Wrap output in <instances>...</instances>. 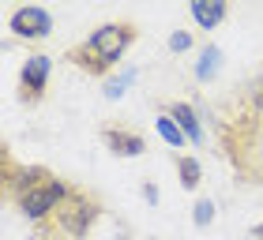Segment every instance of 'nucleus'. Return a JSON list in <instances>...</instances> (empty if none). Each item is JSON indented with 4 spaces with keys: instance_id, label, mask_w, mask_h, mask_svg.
<instances>
[{
    "instance_id": "7",
    "label": "nucleus",
    "mask_w": 263,
    "mask_h": 240,
    "mask_svg": "<svg viewBox=\"0 0 263 240\" xmlns=\"http://www.w3.org/2000/svg\"><path fill=\"white\" fill-rule=\"evenodd\" d=\"M170 116L177 120V128L188 135V143L203 147V128H199V116H196L192 105H188V102H173V105H170Z\"/></svg>"
},
{
    "instance_id": "2",
    "label": "nucleus",
    "mask_w": 263,
    "mask_h": 240,
    "mask_svg": "<svg viewBox=\"0 0 263 240\" xmlns=\"http://www.w3.org/2000/svg\"><path fill=\"white\" fill-rule=\"evenodd\" d=\"M98 214H102L98 195H90V191H71V195L61 203V210H57V225H61L64 236L83 240V236H90Z\"/></svg>"
},
{
    "instance_id": "4",
    "label": "nucleus",
    "mask_w": 263,
    "mask_h": 240,
    "mask_svg": "<svg viewBox=\"0 0 263 240\" xmlns=\"http://www.w3.org/2000/svg\"><path fill=\"white\" fill-rule=\"evenodd\" d=\"M8 27H11V34H19V38L38 42V38H45V34L53 30V15H49L45 8H34V4H27V8L11 11Z\"/></svg>"
},
{
    "instance_id": "3",
    "label": "nucleus",
    "mask_w": 263,
    "mask_h": 240,
    "mask_svg": "<svg viewBox=\"0 0 263 240\" xmlns=\"http://www.w3.org/2000/svg\"><path fill=\"white\" fill-rule=\"evenodd\" d=\"M71 188L68 180H61V176H49V180H42L38 188H30L27 195L19 199V210L27 214L30 222H42V218H49L53 210H61V203L71 195Z\"/></svg>"
},
{
    "instance_id": "17",
    "label": "nucleus",
    "mask_w": 263,
    "mask_h": 240,
    "mask_svg": "<svg viewBox=\"0 0 263 240\" xmlns=\"http://www.w3.org/2000/svg\"><path fill=\"white\" fill-rule=\"evenodd\" d=\"M252 236H256V240H263V222H259L256 229H252Z\"/></svg>"
},
{
    "instance_id": "6",
    "label": "nucleus",
    "mask_w": 263,
    "mask_h": 240,
    "mask_svg": "<svg viewBox=\"0 0 263 240\" xmlns=\"http://www.w3.org/2000/svg\"><path fill=\"white\" fill-rule=\"evenodd\" d=\"M102 143L117 158H139V154L147 150L143 135H136V131H128V128H102Z\"/></svg>"
},
{
    "instance_id": "14",
    "label": "nucleus",
    "mask_w": 263,
    "mask_h": 240,
    "mask_svg": "<svg viewBox=\"0 0 263 240\" xmlns=\"http://www.w3.org/2000/svg\"><path fill=\"white\" fill-rule=\"evenodd\" d=\"M192 222L199 225V229L214 222V203H211V199H199V203H196V210H192Z\"/></svg>"
},
{
    "instance_id": "16",
    "label": "nucleus",
    "mask_w": 263,
    "mask_h": 240,
    "mask_svg": "<svg viewBox=\"0 0 263 240\" xmlns=\"http://www.w3.org/2000/svg\"><path fill=\"white\" fill-rule=\"evenodd\" d=\"M143 199H147V203H158V188H154V184H143Z\"/></svg>"
},
{
    "instance_id": "5",
    "label": "nucleus",
    "mask_w": 263,
    "mask_h": 240,
    "mask_svg": "<svg viewBox=\"0 0 263 240\" xmlns=\"http://www.w3.org/2000/svg\"><path fill=\"white\" fill-rule=\"evenodd\" d=\"M49 71H53V60L45 56V53H34V56H27V64H23V71H19L23 102H42L45 83H49Z\"/></svg>"
},
{
    "instance_id": "8",
    "label": "nucleus",
    "mask_w": 263,
    "mask_h": 240,
    "mask_svg": "<svg viewBox=\"0 0 263 240\" xmlns=\"http://www.w3.org/2000/svg\"><path fill=\"white\" fill-rule=\"evenodd\" d=\"M226 11H230L226 0H192V19L199 23L203 30H214L226 19Z\"/></svg>"
},
{
    "instance_id": "9",
    "label": "nucleus",
    "mask_w": 263,
    "mask_h": 240,
    "mask_svg": "<svg viewBox=\"0 0 263 240\" xmlns=\"http://www.w3.org/2000/svg\"><path fill=\"white\" fill-rule=\"evenodd\" d=\"M218 68H222V49H218V45H203L199 64H196V79L199 83H211L214 75H218Z\"/></svg>"
},
{
    "instance_id": "1",
    "label": "nucleus",
    "mask_w": 263,
    "mask_h": 240,
    "mask_svg": "<svg viewBox=\"0 0 263 240\" xmlns=\"http://www.w3.org/2000/svg\"><path fill=\"white\" fill-rule=\"evenodd\" d=\"M136 23L132 19H117V23H102L98 30L90 34L87 42L71 45V49L64 53L71 64H76L79 71H87V75H105L117 60H121L128 53V45L136 42Z\"/></svg>"
},
{
    "instance_id": "11",
    "label": "nucleus",
    "mask_w": 263,
    "mask_h": 240,
    "mask_svg": "<svg viewBox=\"0 0 263 240\" xmlns=\"http://www.w3.org/2000/svg\"><path fill=\"white\" fill-rule=\"evenodd\" d=\"M136 75H139V68H124L121 75H113V79H105V98H124V90L136 83Z\"/></svg>"
},
{
    "instance_id": "10",
    "label": "nucleus",
    "mask_w": 263,
    "mask_h": 240,
    "mask_svg": "<svg viewBox=\"0 0 263 240\" xmlns=\"http://www.w3.org/2000/svg\"><path fill=\"white\" fill-rule=\"evenodd\" d=\"M177 176H181V188H199V180H203V169H199V162L192 158V154H181L177 158Z\"/></svg>"
},
{
    "instance_id": "12",
    "label": "nucleus",
    "mask_w": 263,
    "mask_h": 240,
    "mask_svg": "<svg viewBox=\"0 0 263 240\" xmlns=\"http://www.w3.org/2000/svg\"><path fill=\"white\" fill-rule=\"evenodd\" d=\"M154 128H158V135H162L165 143H170V147H177V150H181V143L188 139V135H184V131H181V128H177V120H173L170 113H162L158 120H154Z\"/></svg>"
},
{
    "instance_id": "13",
    "label": "nucleus",
    "mask_w": 263,
    "mask_h": 240,
    "mask_svg": "<svg viewBox=\"0 0 263 240\" xmlns=\"http://www.w3.org/2000/svg\"><path fill=\"white\" fill-rule=\"evenodd\" d=\"M248 109H252V113H263V75H256L252 83H248Z\"/></svg>"
},
{
    "instance_id": "15",
    "label": "nucleus",
    "mask_w": 263,
    "mask_h": 240,
    "mask_svg": "<svg viewBox=\"0 0 263 240\" xmlns=\"http://www.w3.org/2000/svg\"><path fill=\"white\" fill-rule=\"evenodd\" d=\"M184 49H192V34L188 30H173L170 34V53H184Z\"/></svg>"
}]
</instances>
